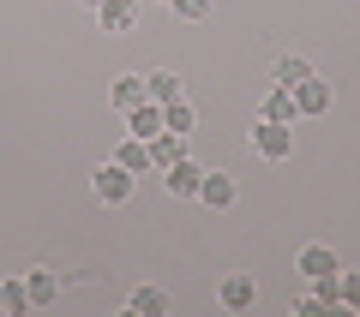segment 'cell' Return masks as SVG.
<instances>
[{
    "label": "cell",
    "mask_w": 360,
    "mask_h": 317,
    "mask_svg": "<svg viewBox=\"0 0 360 317\" xmlns=\"http://www.w3.org/2000/svg\"><path fill=\"white\" fill-rule=\"evenodd\" d=\"M252 156H258V162H288V156H295V126H283V120H258V126H252Z\"/></svg>",
    "instance_id": "obj_1"
},
{
    "label": "cell",
    "mask_w": 360,
    "mask_h": 317,
    "mask_svg": "<svg viewBox=\"0 0 360 317\" xmlns=\"http://www.w3.org/2000/svg\"><path fill=\"white\" fill-rule=\"evenodd\" d=\"M132 186H139V174H127L120 162H103L96 174H90V191H96V203H115V210L132 198Z\"/></svg>",
    "instance_id": "obj_2"
},
{
    "label": "cell",
    "mask_w": 360,
    "mask_h": 317,
    "mask_svg": "<svg viewBox=\"0 0 360 317\" xmlns=\"http://www.w3.org/2000/svg\"><path fill=\"white\" fill-rule=\"evenodd\" d=\"M234 198H240V180H234L229 168H205V180H198V203H210V210H229Z\"/></svg>",
    "instance_id": "obj_3"
},
{
    "label": "cell",
    "mask_w": 360,
    "mask_h": 317,
    "mask_svg": "<svg viewBox=\"0 0 360 317\" xmlns=\"http://www.w3.org/2000/svg\"><path fill=\"white\" fill-rule=\"evenodd\" d=\"M139 0H103L96 6V30H108V36H127V30H139Z\"/></svg>",
    "instance_id": "obj_4"
},
{
    "label": "cell",
    "mask_w": 360,
    "mask_h": 317,
    "mask_svg": "<svg viewBox=\"0 0 360 317\" xmlns=\"http://www.w3.org/2000/svg\"><path fill=\"white\" fill-rule=\"evenodd\" d=\"M198 180H205V168H198L193 156H180L174 168H162V186L174 191V198H198Z\"/></svg>",
    "instance_id": "obj_5"
},
{
    "label": "cell",
    "mask_w": 360,
    "mask_h": 317,
    "mask_svg": "<svg viewBox=\"0 0 360 317\" xmlns=\"http://www.w3.org/2000/svg\"><path fill=\"white\" fill-rule=\"evenodd\" d=\"M295 108H300V120H307V114H324V108H330V78L312 72L307 84H295Z\"/></svg>",
    "instance_id": "obj_6"
},
{
    "label": "cell",
    "mask_w": 360,
    "mask_h": 317,
    "mask_svg": "<svg viewBox=\"0 0 360 317\" xmlns=\"http://www.w3.org/2000/svg\"><path fill=\"white\" fill-rule=\"evenodd\" d=\"M174 96H186V84H180V72H168V66H156V72H144V102H174Z\"/></svg>",
    "instance_id": "obj_7"
},
{
    "label": "cell",
    "mask_w": 360,
    "mask_h": 317,
    "mask_svg": "<svg viewBox=\"0 0 360 317\" xmlns=\"http://www.w3.org/2000/svg\"><path fill=\"white\" fill-rule=\"evenodd\" d=\"M295 269H300V276H307V281H319V276H336V269H342V264H336V252H330V245H300Z\"/></svg>",
    "instance_id": "obj_8"
},
{
    "label": "cell",
    "mask_w": 360,
    "mask_h": 317,
    "mask_svg": "<svg viewBox=\"0 0 360 317\" xmlns=\"http://www.w3.org/2000/svg\"><path fill=\"white\" fill-rule=\"evenodd\" d=\"M180 156H193V150H186V138L162 126V132H156V138H150V168H156V174H162V168H174Z\"/></svg>",
    "instance_id": "obj_9"
},
{
    "label": "cell",
    "mask_w": 360,
    "mask_h": 317,
    "mask_svg": "<svg viewBox=\"0 0 360 317\" xmlns=\"http://www.w3.org/2000/svg\"><path fill=\"white\" fill-rule=\"evenodd\" d=\"M162 126H168V132H180V138H193V132H198V108H193V96L162 102Z\"/></svg>",
    "instance_id": "obj_10"
},
{
    "label": "cell",
    "mask_w": 360,
    "mask_h": 317,
    "mask_svg": "<svg viewBox=\"0 0 360 317\" xmlns=\"http://www.w3.org/2000/svg\"><path fill=\"white\" fill-rule=\"evenodd\" d=\"M217 299H222V311H246V305L258 299V281H252V276H229V281L217 288Z\"/></svg>",
    "instance_id": "obj_11"
},
{
    "label": "cell",
    "mask_w": 360,
    "mask_h": 317,
    "mask_svg": "<svg viewBox=\"0 0 360 317\" xmlns=\"http://www.w3.org/2000/svg\"><path fill=\"white\" fill-rule=\"evenodd\" d=\"M127 311H132V317H168V293L144 281V288H132V293H127Z\"/></svg>",
    "instance_id": "obj_12"
},
{
    "label": "cell",
    "mask_w": 360,
    "mask_h": 317,
    "mask_svg": "<svg viewBox=\"0 0 360 317\" xmlns=\"http://www.w3.org/2000/svg\"><path fill=\"white\" fill-rule=\"evenodd\" d=\"M258 120H283V126H295V120H300V108H295V90L270 84V96H264V108H258Z\"/></svg>",
    "instance_id": "obj_13"
},
{
    "label": "cell",
    "mask_w": 360,
    "mask_h": 317,
    "mask_svg": "<svg viewBox=\"0 0 360 317\" xmlns=\"http://www.w3.org/2000/svg\"><path fill=\"white\" fill-rule=\"evenodd\" d=\"M307 78H312V60H307V54H283V60L270 66V84H283V90L307 84Z\"/></svg>",
    "instance_id": "obj_14"
},
{
    "label": "cell",
    "mask_w": 360,
    "mask_h": 317,
    "mask_svg": "<svg viewBox=\"0 0 360 317\" xmlns=\"http://www.w3.org/2000/svg\"><path fill=\"white\" fill-rule=\"evenodd\" d=\"M108 102H115L120 114H132V108L144 102V72H120V78H115V90H108Z\"/></svg>",
    "instance_id": "obj_15"
},
{
    "label": "cell",
    "mask_w": 360,
    "mask_h": 317,
    "mask_svg": "<svg viewBox=\"0 0 360 317\" xmlns=\"http://www.w3.org/2000/svg\"><path fill=\"white\" fill-rule=\"evenodd\" d=\"M127 132H132V138H144V144H150L156 132H162V108H156V102H139V108L127 114Z\"/></svg>",
    "instance_id": "obj_16"
},
{
    "label": "cell",
    "mask_w": 360,
    "mask_h": 317,
    "mask_svg": "<svg viewBox=\"0 0 360 317\" xmlns=\"http://www.w3.org/2000/svg\"><path fill=\"white\" fill-rule=\"evenodd\" d=\"M115 162L127 168V174H150V144H144V138H132V132H127V144L115 150Z\"/></svg>",
    "instance_id": "obj_17"
},
{
    "label": "cell",
    "mask_w": 360,
    "mask_h": 317,
    "mask_svg": "<svg viewBox=\"0 0 360 317\" xmlns=\"http://www.w3.org/2000/svg\"><path fill=\"white\" fill-rule=\"evenodd\" d=\"M0 311H6V317L37 311V305H30V288H25V281H0Z\"/></svg>",
    "instance_id": "obj_18"
},
{
    "label": "cell",
    "mask_w": 360,
    "mask_h": 317,
    "mask_svg": "<svg viewBox=\"0 0 360 317\" xmlns=\"http://www.w3.org/2000/svg\"><path fill=\"white\" fill-rule=\"evenodd\" d=\"M25 288H30V305H49L54 293H60V281H54L49 264H42V269H30V276H25Z\"/></svg>",
    "instance_id": "obj_19"
},
{
    "label": "cell",
    "mask_w": 360,
    "mask_h": 317,
    "mask_svg": "<svg viewBox=\"0 0 360 317\" xmlns=\"http://www.w3.org/2000/svg\"><path fill=\"white\" fill-rule=\"evenodd\" d=\"M336 305L360 311V269H336Z\"/></svg>",
    "instance_id": "obj_20"
},
{
    "label": "cell",
    "mask_w": 360,
    "mask_h": 317,
    "mask_svg": "<svg viewBox=\"0 0 360 317\" xmlns=\"http://www.w3.org/2000/svg\"><path fill=\"white\" fill-rule=\"evenodd\" d=\"M168 6H174V18H186V25L210 13V0H168Z\"/></svg>",
    "instance_id": "obj_21"
},
{
    "label": "cell",
    "mask_w": 360,
    "mask_h": 317,
    "mask_svg": "<svg viewBox=\"0 0 360 317\" xmlns=\"http://www.w3.org/2000/svg\"><path fill=\"white\" fill-rule=\"evenodd\" d=\"M139 6H168V0H139Z\"/></svg>",
    "instance_id": "obj_22"
},
{
    "label": "cell",
    "mask_w": 360,
    "mask_h": 317,
    "mask_svg": "<svg viewBox=\"0 0 360 317\" xmlns=\"http://www.w3.org/2000/svg\"><path fill=\"white\" fill-rule=\"evenodd\" d=\"M84 6H90V13H96V6H103V0H84Z\"/></svg>",
    "instance_id": "obj_23"
}]
</instances>
